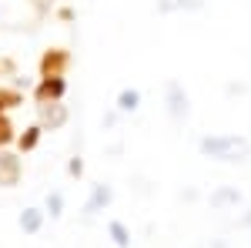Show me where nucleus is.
I'll list each match as a JSON object with an SVG mask.
<instances>
[{
  "mask_svg": "<svg viewBox=\"0 0 251 248\" xmlns=\"http://www.w3.org/2000/svg\"><path fill=\"white\" fill-rule=\"evenodd\" d=\"M168 114L174 117V121H181V117H188V91L181 87V81H168Z\"/></svg>",
  "mask_w": 251,
  "mask_h": 248,
  "instance_id": "nucleus-2",
  "label": "nucleus"
},
{
  "mask_svg": "<svg viewBox=\"0 0 251 248\" xmlns=\"http://www.w3.org/2000/svg\"><path fill=\"white\" fill-rule=\"evenodd\" d=\"M64 60H67L64 54H47V57H44V74L47 77H60L57 71L64 67Z\"/></svg>",
  "mask_w": 251,
  "mask_h": 248,
  "instance_id": "nucleus-12",
  "label": "nucleus"
},
{
  "mask_svg": "<svg viewBox=\"0 0 251 248\" xmlns=\"http://www.w3.org/2000/svg\"><path fill=\"white\" fill-rule=\"evenodd\" d=\"M111 198H114V191H111V185H94V191H91V198L84 201V215H97L100 208H107V205H111Z\"/></svg>",
  "mask_w": 251,
  "mask_h": 248,
  "instance_id": "nucleus-3",
  "label": "nucleus"
},
{
  "mask_svg": "<svg viewBox=\"0 0 251 248\" xmlns=\"http://www.w3.org/2000/svg\"><path fill=\"white\" fill-rule=\"evenodd\" d=\"M20 181V158L17 154H0V185L10 188Z\"/></svg>",
  "mask_w": 251,
  "mask_h": 248,
  "instance_id": "nucleus-4",
  "label": "nucleus"
},
{
  "mask_svg": "<svg viewBox=\"0 0 251 248\" xmlns=\"http://www.w3.org/2000/svg\"><path fill=\"white\" fill-rule=\"evenodd\" d=\"M201 154L218 161H245L251 154V144L241 134H211V138H201Z\"/></svg>",
  "mask_w": 251,
  "mask_h": 248,
  "instance_id": "nucleus-1",
  "label": "nucleus"
},
{
  "mask_svg": "<svg viewBox=\"0 0 251 248\" xmlns=\"http://www.w3.org/2000/svg\"><path fill=\"white\" fill-rule=\"evenodd\" d=\"M47 211H50V218H60V211H64V194H60V191H50Z\"/></svg>",
  "mask_w": 251,
  "mask_h": 248,
  "instance_id": "nucleus-13",
  "label": "nucleus"
},
{
  "mask_svg": "<svg viewBox=\"0 0 251 248\" xmlns=\"http://www.w3.org/2000/svg\"><path fill=\"white\" fill-rule=\"evenodd\" d=\"M201 0H157V14H174V10H198Z\"/></svg>",
  "mask_w": 251,
  "mask_h": 248,
  "instance_id": "nucleus-8",
  "label": "nucleus"
},
{
  "mask_svg": "<svg viewBox=\"0 0 251 248\" xmlns=\"http://www.w3.org/2000/svg\"><path fill=\"white\" fill-rule=\"evenodd\" d=\"M64 91H67L64 77H44V84H40V97H60Z\"/></svg>",
  "mask_w": 251,
  "mask_h": 248,
  "instance_id": "nucleus-10",
  "label": "nucleus"
},
{
  "mask_svg": "<svg viewBox=\"0 0 251 248\" xmlns=\"http://www.w3.org/2000/svg\"><path fill=\"white\" fill-rule=\"evenodd\" d=\"M40 225H44V211L40 208H24L20 211V228L27 231V235H37Z\"/></svg>",
  "mask_w": 251,
  "mask_h": 248,
  "instance_id": "nucleus-5",
  "label": "nucleus"
},
{
  "mask_svg": "<svg viewBox=\"0 0 251 248\" xmlns=\"http://www.w3.org/2000/svg\"><path fill=\"white\" fill-rule=\"evenodd\" d=\"M64 121H67V108H64V104H54V108H44V124H47L50 131H54V128H60Z\"/></svg>",
  "mask_w": 251,
  "mask_h": 248,
  "instance_id": "nucleus-9",
  "label": "nucleus"
},
{
  "mask_svg": "<svg viewBox=\"0 0 251 248\" xmlns=\"http://www.w3.org/2000/svg\"><path fill=\"white\" fill-rule=\"evenodd\" d=\"M67 168H71V174H80V171H84V161H80V158H74Z\"/></svg>",
  "mask_w": 251,
  "mask_h": 248,
  "instance_id": "nucleus-16",
  "label": "nucleus"
},
{
  "mask_svg": "<svg viewBox=\"0 0 251 248\" xmlns=\"http://www.w3.org/2000/svg\"><path fill=\"white\" fill-rule=\"evenodd\" d=\"M107 231H111V238H114L117 248H131V231L124 228V221H111Z\"/></svg>",
  "mask_w": 251,
  "mask_h": 248,
  "instance_id": "nucleus-11",
  "label": "nucleus"
},
{
  "mask_svg": "<svg viewBox=\"0 0 251 248\" xmlns=\"http://www.w3.org/2000/svg\"><path fill=\"white\" fill-rule=\"evenodd\" d=\"M238 201H241V191L231 188V185H225V188H218L211 194V205H214V208H228V205H238Z\"/></svg>",
  "mask_w": 251,
  "mask_h": 248,
  "instance_id": "nucleus-6",
  "label": "nucleus"
},
{
  "mask_svg": "<svg viewBox=\"0 0 251 248\" xmlns=\"http://www.w3.org/2000/svg\"><path fill=\"white\" fill-rule=\"evenodd\" d=\"M10 138H14V128H10V124H7V117L0 114V144H7V141H10Z\"/></svg>",
  "mask_w": 251,
  "mask_h": 248,
  "instance_id": "nucleus-15",
  "label": "nucleus"
},
{
  "mask_svg": "<svg viewBox=\"0 0 251 248\" xmlns=\"http://www.w3.org/2000/svg\"><path fill=\"white\" fill-rule=\"evenodd\" d=\"M137 104H141V91H134V87H124L117 94V111H124V114L137 111Z\"/></svg>",
  "mask_w": 251,
  "mask_h": 248,
  "instance_id": "nucleus-7",
  "label": "nucleus"
},
{
  "mask_svg": "<svg viewBox=\"0 0 251 248\" xmlns=\"http://www.w3.org/2000/svg\"><path fill=\"white\" fill-rule=\"evenodd\" d=\"M10 101H17V97H14V94H0V111H3V108H7Z\"/></svg>",
  "mask_w": 251,
  "mask_h": 248,
  "instance_id": "nucleus-17",
  "label": "nucleus"
},
{
  "mask_svg": "<svg viewBox=\"0 0 251 248\" xmlns=\"http://www.w3.org/2000/svg\"><path fill=\"white\" fill-rule=\"evenodd\" d=\"M245 221H248V225H251V211H248V215H245Z\"/></svg>",
  "mask_w": 251,
  "mask_h": 248,
  "instance_id": "nucleus-18",
  "label": "nucleus"
},
{
  "mask_svg": "<svg viewBox=\"0 0 251 248\" xmlns=\"http://www.w3.org/2000/svg\"><path fill=\"white\" fill-rule=\"evenodd\" d=\"M40 131H44V128H27V134L20 138V148H24V151H30V148H37V141H40Z\"/></svg>",
  "mask_w": 251,
  "mask_h": 248,
  "instance_id": "nucleus-14",
  "label": "nucleus"
}]
</instances>
